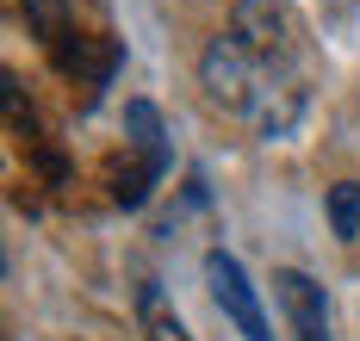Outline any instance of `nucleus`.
I'll return each instance as SVG.
<instances>
[{
  "mask_svg": "<svg viewBox=\"0 0 360 341\" xmlns=\"http://www.w3.org/2000/svg\"><path fill=\"white\" fill-rule=\"evenodd\" d=\"M199 81L217 112L249 124L255 137H286L311 100V56L286 0H236L230 32H217L199 56Z\"/></svg>",
  "mask_w": 360,
  "mask_h": 341,
  "instance_id": "nucleus-1",
  "label": "nucleus"
},
{
  "mask_svg": "<svg viewBox=\"0 0 360 341\" xmlns=\"http://www.w3.org/2000/svg\"><path fill=\"white\" fill-rule=\"evenodd\" d=\"M124 143H131V161L112 168V205H143L149 187L174 168V149H168L162 112H155L149 100H131V106H124Z\"/></svg>",
  "mask_w": 360,
  "mask_h": 341,
  "instance_id": "nucleus-2",
  "label": "nucleus"
},
{
  "mask_svg": "<svg viewBox=\"0 0 360 341\" xmlns=\"http://www.w3.org/2000/svg\"><path fill=\"white\" fill-rule=\"evenodd\" d=\"M205 286H212L217 310L236 323V335H243V341H274L267 316H261V298H255V286H249V273H243V261H236V255L212 248V255H205Z\"/></svg>",
  "mask_w": 360,
  "mask_h": 341,
  "instance_id": "nucleus-3",
  "label": "nucleus"
},
{
  "mask_svg": "<svg viewBox=\"0 0 360 341\" xmlns=\"http://www.w3.org/2000/svg\"><path fill=\"white\" fill-rule=\"evenodd\" d=\"M274 298L286 310L292 341H329V298H323V286H317L311 273L280 267V273H274Z\"/></svg>",
  "mask_w": 360,
  "mask_h": 341,
  "instance_id": "nucleus-4",
  "label": "nucleus"
},
{
  "mask_svg": "<svg viewBox=\"0 0 360 341\" xmlns=\"http://www.w3.org/2000/svg\"><path fill=\"white\" fill-rule=\"evenodd\" d=\"M19 13H25V25H32V38L44 50H56V44L69 38V0H19Z\"/></svg>",
  "mask_w": 360,
  "mask_h": 341,
  "instance_id": "nucleus-5",
  "label": "nucleus"
},
{
  "mask_svg": "<svg viewBox=\"0 0 360 341\" xmlns=\"http://www.w3.org/2000/svg\"><path fill=\"white\" fill-rule=\"evenodd\" d=\"M137 316H143V341H193V335H186V323L162 304L155 286H137Z\"/></svg>",
  "mask_w": 360,
  "mask_h": 341,
  "instance_id": "nucleus-6",
  "label": "nucleus"
},
{
  "mask_svg": "<svg viewBox=\"0 0 360 341\" xmlns=\"http://www.w3.org/2000/svg\"><path fill=\"white\" fill-rule=\"evenodd\" d=\"M329 224H335L342 242H360V187H354V180L329 187Z\"/></svg>",
  "mask_w": 360,
  "mask_h": 341,
  "instance_id": "nucleus-7",
  "label": "nucleus"
}]
</instances>
